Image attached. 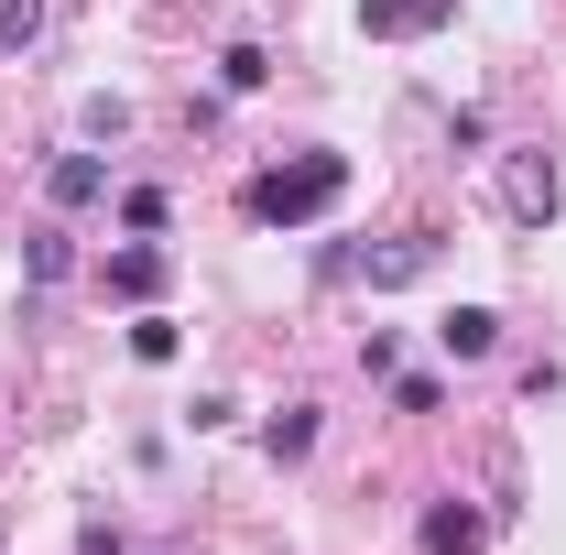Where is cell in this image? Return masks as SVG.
Here are the masks:
<instances>
[{
    "instance_id": "obj_3",
    "label": "cell",
    "mask_w": 566,
    "mask_h": 555,
    "mask_svg": "<svg viewBox=\"0 0 566 555\" xmlns=\"http://www.w3.org/2000/svg\"><path fill=\"white\" fill-rule=\"evenodd\" d=\"M44 197H55V208H98V197H109V164H98V153H55V164H44Z\"/></svg>"
},
{
    "instance_id": "obj_4",
    "label": "cell",
    "mask_w": 566,
    "mask_h": 555,
    "mask_svg": "<svg viewBox=\"0 0 566 555\" xmlns=\"http://www.w3.org/2000/svg\"><path fill=\"white\" fill-rule=\"evenodd\" d=\"M436 348H447V359H491L501 316H491V305H447V316H436Z\"/></svg>"
},
{
    "instance_id": "obj_6",
    "label": "cell",
    "mask_w": 566,
    "mask_h": 555,
    "mask_svg": "<svg viewBox=\"0 0 566 555\" xmlns=\"http://www.w3.org/2000/svg\"><path fill=\"white\" fill-rule=\"evenodd\" d=\"M447 0H359V33H436Z\"/></svg>"
},
{
    "instance_id": "obj_12",
    "label": "cell",
    "mask_w": 566,
    "mask_h": 555,
    "mask_svg": "<svg viewBox=\"0 0 566 555\" xmlns=\"http://www.w3.org/2000/svg\"><path fill=\"white\" fill-rule=\"evenodd\" d=\"M262 76H273V66H262V44H229V55H218V87H240V98H251Z\"/></svg>"
},
{
    "instance_id": "obj_5",
    "label": "cell",
    "mask_w": 566,
    "mask_h": 555,
    "mask_svg": "<svg viewBox=\"0 0 566 555\" xmlns=\"http://www.w3.org/2000/svg\"><path fill=\"white\" fill-rule=\"evenodd\" d=\"M480 545H491V523H480L469 501H436V512H424V555H480Z\"/></svg>"
},
{
    "instance_id": "obj_13",
    "label": "cell",
    "mask_w": 566,
    "mask_h": 555,
    "mask_svg": "<svg viewBox=\"0 0 566 555\" xmlns=\"http://www.w3.org/2000/svg\"><path fill=\"white\" fill-rule=\"evenodd\" d=\"M359 370H370V381H392V370H403V338H392V327H370V338H359Z\"/></svg>"
},
{
    "instance_id": "obj_14",
    "label": "cell",
    "mask_w": 566,
    "mask_h": 555,
    "mask_svg": "<svg viewBox=\"0 0 566 555\" xmlns=\"http://www.w3.org/2000/svg\"><path fill=\"white\" fill-rule=\"evenodd\" d=\"M392 404H403V415H436V404H447V381H436V370H403V381H392Z\"/></svg>"
},
{
    "instance_id": "obj_7",
    "label": "cell",
    "mask_w": 566,
    "mask_h": 555,
    "mask_svg": "<svg viewBox=\"0 0 566 555\" xmlns=\"http://www.w3.org/2000/svg\"><path fill=\"white\" fill-rule=\"evenodd\" d=\"M424 262H436V240H392V251H370L359 273H370V283H415Z\"/></svg>"
},
{
    "instance_id": "obj_11",
    "label": "cell",
    "mask_w": 566,
    "mask_h": 555,
    "mask_svg": "<svg viewBox=\"0 0 566 555\" xmlns=\"http://www.w3.org/2000/svg\"><path fill=\"white\" fill-rule=\"evenodd\" d=\"M33 33H44V0H0V55H22Z\"/></svg>"
},
{
    "instance_id": "obj_1",
    "label": "cell",
    "mask_w": 566,
    "mask_h": 555,
    "mask_svg": "<svg viewBox=\"0 0 566 555\" xmlns=\"http://www.w3.org/2000/svg\"><path fill=\"white\" fill-rule=\"evenodd\" d=\"M338 197H349V153H294V164H273L251 186V218L262 229H305V218H327Z\"/></svg>"
},
{
    "instance_id": "obj_10",
    "label": "cell",
    "mask_w": 566,
    "mask_h": 555,
    "mask_svg": "<svg viewBox=\"0 0 566 555\" xmlns=\"http://www.w3.org/2000/svg\"><path fill=\"white\" fill-rule=\"evenodd\" d=\"M175 348H186V327H175V316H142V327H132V359H153V370H164Z\"/></svg>"
},
{
    "instance_id": "obj_8",
    "label": "cell",
    "mask_w": 566,
    "mask_h": 555,
    "mask_svg": "<svg viewBox=\"0 0 566 555\" xmlns=\"http://www.w3.org/2000/svg\"><path fill=\"white\" fill-rule=\"evenodd\" d=\"M262 447H273V458H305V447H316V404H283V415L262 425Z\"/></svg>"
},
{
    "instance_id": "obj_2",
    "label": "cell",
    "mask_w": 566,
    "mask_h": 555,
    "mask_svg": "<svg viewBox=\"0 0 566 555\" xmlns=\"http://www.w3.org/2000/svg\"><path fill=\"white\" fill-rule=\"evenodd\" d=\"M501 197H512V218H534V229H545V218L566 208V186H556V164H545V153H512V175H501Z\"/></svg>"
},
{
    "instance_id": "obj_9",
    "label": "cell",
    "mask_w": 566,
    "mask_h": 555,
    "mask_svg": "<svg viewBox=\"0 0 566 555\" xmlns=\"http://www.w3.org/2000/svg\"><path fill=\"white\" fill-rule=\"evenodd\" d=\"M153 283H164V251H109V294H153Z\"/></svg>"
}]
</instances>
